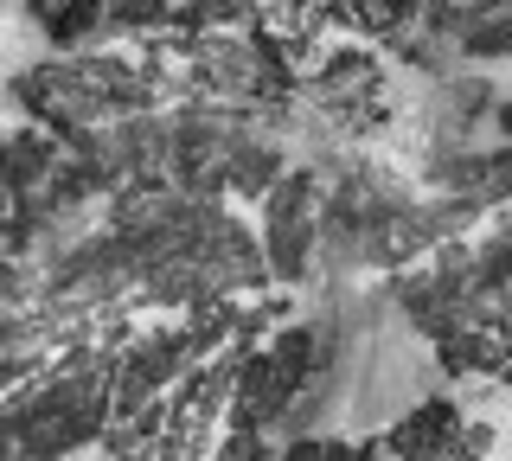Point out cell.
I'll return each mask as SVG.
<instances>
[{
    "instance_id": "1",
    "label": "cell",
    "mask_w": 512,
    "mask_h": 461,
    "mask_svg": "<svg viewBox=\"0 0 512 461\" xmlns=\"http://www.w3.org/2000/svg\"><path fill=\"white\" fill-rule=\"evenodd\" d=\"M314 250V173H282L269 186V237H263V257L282 282H295L308 269Z\"/></svg>"
},
{
    "instance_id": "2",
    "label": "cell",
    "mask_w": 512,
    "mask_h": 461,
    "mask_svg": "<svg viewBox=\"0 0 512 461\" xmlns=\"http://www.w3.org/2000/svg\"><path fill=\"white\" fill-rule=\"evenodd\" d=\"M26 13L45 39L71 52V45H84L96 26L109 20V0H26Z\"/></svg>"
},
{
    "instance_id": "3",
    "label": "cell",
    "mask_w": 512,
    "mask_h": 461,
    "mask_svg": "<svg viewBox=\"0 0 512 461\" xmlns=\"http://www.w3.org/2000/svg\"><path fill=\"white\" fill-rule=\"evenodd\" d=\"M218 461H269L263 429H231V436H224V449H218Z\"/></svg>"
},
{
    "instance_id": "4",
    "label": "cell",
    "mask_w": 512,
    "mask_h": 461,
    "mask_svg": "<svg viewBox=\"0 0 512 461\" xmlns=\"http://www.w3.org/2000/svg\"><path fill=\"white\" fill-rule=\"evenodd\" d=\"M320 461H384L378 442H346V436H327V455Z\"/></svg>"
}]
</instances>
